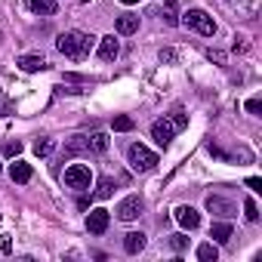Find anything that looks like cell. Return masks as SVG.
<instances>
[{"label": "cell", "instance_id": "d6986e66", "mask_svg": "<svg viewBox=\"0 0 262 262\" xmlns=\"http://www.w3.org/2000/svg\"><path fill=\"white\" fill-rule=\"evenodd\" d=\"M53 151H56V142H53L50 136H40V139L34 142V155H37V158H50Z\"/></svg>", "mask_w": 262, "mask_h": 262}, {"label": "cell", "instance_id": "836d02e7", "mask_svg": "<svg viewBox=\"0 0 262 262\" xmlns=\"http://www.w3.org/2000/svg\"><path fill=\"white\" fill-rule=\"evenodd\" d=\"M0 222H4V216H0Z\"/></svg>", "mask_w": 262, "mask_h": 262}, {"label": "cell", "instance_id": "3957f363", "mask_svg": "<svg viewBox=\"0 0 262 262\" xmlns=\"http://www.w3.org/2000/svg\"><path fill=\"white\" fill-rule=\"evenodd\" d=\"M179 22L188 25L191 31H198L201 37H213V34H216V22H213V16H207L204 10H188V13H182Z\"/></svg>", "mask_w": 262, "mask_h": 262}, {"label": "cell", "instance_id": "d4e9b609", "mask_svg": "<svg viewBox=\"0 0 262 262\" xmlns=\"http://www.w3.org/2000/svg\"><path fill=\"white\" fill-rule=\"evenodd\" d=\"M164 22H167V25H179V16H176V0H167V10H164Z\"/></svg>", "mask_w": 262, "mask_h": 262}, {"label": "cell", "instance_id": "5bb4252c", "mask_svg": "<svg viewBox=\"0 0 262 262\" xmlns=\"http://www.w3.org/2000/svg\"><path fill=\"white\" fill-rule=\"evenodd\" d=\"M114 28H117V34H123V37H129V34H136L139 31V16H117V22H114Z\"/></svg>", "mask_w": 262, "mask_h": 262}, {"label": "cell", "instance_id": "8992f818", "mask_svg": "<svg viewBox=\"0 0 262 262\" xmlns=\"http://www.w3.org/2000/svg\"><path fill=\"white\" fill-rule=\"evenodd\" d=\"M176 133H179V129L173 126V120H170V117H164V120H155V123H151V139H155L161 148H167V145L173 142V136H176Z\"/></svg>", "mask_w": 262, "mask_h": 262}, {"label": "cell", "instance_id": "5b68a950", "mask_svg": "<svg viewBox=\"0 0 262 262\" xmlns=\"http://www.w3.org/2000/svg\"><path fill=\"white\" fill-rule=\"evenodd\" d=\"M142 210H145V201H142L139 194H126V198L117 204L114 216H117L120 222H133V219H139V216H142Z\"/></svg>", "mask_w": 262, "mask_h": 262}, {"label": "cell", "instance_id": "e0dca14e", "mask_svg": "<svg viewBox=\"0 0 262 262\" xmlns=\"http://www.w3.org/2000/svg\"><path fill=\"white\" fill-rule=\"evenodd\" d=\"M108 145H111L108 133H93V136L86 139V148H90V151H96V155H105V151H108Z\"/></svg>", "mask_w": 262, "mask_h": 262}, {"label": "cell", "instance_id": "484cf974", "mask_svg": "<svg viewBox=\"0 0 262 262\" xmlns=\"http://www.w3.org/2000/svg\"><path fill=\"white\" fill-rule=\"evenodd\" d=\"M4 155H7V158H19V155H22V142H19V139H10V142L4 145Z\"/></svg>", "mask_w": 262, "mask_h": 262}, {"label": "cell", "instance_id": "8fae6325", "mask_svg": "<svg viewBox=\"0 0 262 262\" xmlns=\"http://www.w3.org/2000/svg\"><path fill=\"white\" fill-rule=\"evenodd\" d=\"M145 244H148L145 231H129V234H123V250H126L129 256H136V253H142V250H145Z\"/></svg>", "mask_w": 262, "mask_h": 262}, {"label": "cell", "instance_id": "52a82bcc", "mask_svg": "<svg viewBox=\"0 0 262 262\" xmlns=\"http://www.w3.org/2000/svg\"><path fill=\"white\" fill-rule=\"evenodd\" d=\"M207 210H210L213 216H219V219H231V216H237L234 201H228V198H222V194H210V198H207Z\"/></svg>", "mask_w": 262, "mask_h": 262}, {"label": "cell", "instance_id": "d6a6232c", "mask_svg": "<svg viewBox=\"0 0 262 262\" xmlns=\"http://www.w3.org/2000/svg\"><path fill=\"white\" fill-rule=\"evenodd\" d=\"M120 4H126V7H129V4H139V0H120Z\"/></svg>", "mask_w": 262, "mask_h": 262}, {"label": "cell", "instance_id": "4dcf8cb0", "mask_svg": "<svg viewBox=\"0 0 262 262\" xmlns=\"http://www.w3.org/2000/svg\"><path fill=\"white\" fill-rule=\"evenodd\" d=\"M247 188H253V191H262V179H259V176H250V179H247Z\"/></svg>", "mask_w": 262, "mask_h": 262}, {"label": "cell", "instance_id": "603a6c76", "mask_svg": "<svg viewBox=\"0 0 262 262\" xmlns=\"http://www.w3.org/2000/svg\"><path fill=\"white\" fill-rule=\"evenodd\" d=\"M158 59H161L164 65H176V62H179V50H173V47H164V50L158 53Z\"/></svg>", "mask_w": 262, "mask_h": 262}, {"label": "cell", "instance_id": "2e32d148", "mask_svg": "<svg viewBox=\"0 0 262 262\" xmlns=\"http://www.w3.org/2000/svg\"><path fill=\"white\" fill-rule=\"evenodd\" d=\"M210 237H213V244H228L231 241V222H213Z\"/></svg>", "mask_w": 262, "mask_h": 262}, {"label": "cell", "instance_id": "e575fe53", "mask_svg": "<svg viewBox=\"0 0 262 262\" xmlns=\"http://www.w3.org/2000/svg\"><path fill=\"white\" fill-rule=\"evenodd\" d=\"M0 170H4V167H0Z\"/></svg>", "mask_w": 262, "mask_h": 262}, {"label": "cell", "instance_id": "ba28073f", "mask_svg": "<svg viewBox=\"0 0 262 262\" xmlns=\"http://www.w3.org/2000/svg\"><path fill=\"white\" fill-rule=\"evenodd\" d=\"M108 222H111V213L105 207H96L86 213V231L90 234H105L108 231Z\"/></svg>", "mask_w": 262, "mask_h": 262}, {"label": "cell", "instance_id": "ac0fdd59", "mask_svg": "<svg viewBox=\"0 0 262 262\" xmlns=\"http://www.w3.org/2000/svg\"><path fill=\"white\" fill-rule=\"evenodd\" d=\"M114 188H117V182H114L111 176H102L99 185H96V198H99V201H108V198L114 194Z\"/></svg>", "mask_w": 262, "mask_h": 262}, {"label": "cell", "instance_id": "7402d4cb", "mask_svg": "<svg viewBox=\"0 0 262 262\" xmlns=\"http://www.w3.org/2000/svg\"><path fill=\"white\" fill-rule=\"evenodd\" d=\"M111 126H114V133H129L136 123H133V117H126V114H117L114 120H111Z\"/></svg>", "mask_w": 262, "mask_h": 262}, {"label": "cell", "instance_id": "7c38bea8", "mask_svg": "<svg viewBox=\"0 0 262 262\" xmlns=\"http://www.w3.org/2000/svg\"><path fill=\"white\" fill-rule=\"evenodd\" d=\"M25 7H28L34 16H56V13H59V4H56V0H25Z\"/></svg>", "mask_w": 262, "mask_h": 262}, {"label": "cell", "instance_id": "6da1fadb", "mask_svg": "<svg viewBox=\"0 0 262 262\" xmlns=\"http://www.w3.org/2000/svg\"><path fill=\"white\" fill-rule=\"evenodd\" d=\"M93 43H96L93 34H83V31H65V34H59L56 50H59L62 56H68V59H86L90 50H93Z\"/></svg>", "mask_w": 262, "mask_h": 262}, {"label": "cell", "instance_id": "4316f807", "mask_svg": "<svg viewBox=\"0 0 262 262\" xmlns=\"http://www.w3.org/2000/svg\"><path fill=\"white\" fill-rule=\"evenodd\" d=\"M170 247H173L176 253H182V250L188 247V237H185V234H170Z\"/></svg>", "mask_w": 262, "mask_h": 262}, {"label": "cell", "instance_id": "9c48e42d", "mask_svg": "<svg viewBox=\"0 0 262 262\" xmlns=\"http://www.w3.org/2000/svg\"><path fill=\"white\" fill-rule=\"evenodd\" d=\"M176 222L182 225V228H188V231H194L198 225H201V213L194 210V207H188V204H182V207H176Z\"/></svg>", "mask_w": 262, "mask_h": 262}, {"label": "cell", "instance_id": "f546056e", "mask_svg": "<svg viewBox=\"0 0 262 262\" xmlns=\"http://www.w3.org/2000/svg\"><path fill=\"white\" fill-rule=\"evenodd\" d=\"M170 120H173V126H176V129H185V126H188V117H185V114H179V111H176Z\"/></svg>", "mask_w": 262, "mask_h": 262}, {"label": "cell", "instance_id": "83f0119b", "mask_svg": "<svg viewBox=\"0 0 262 262\" xmlns=\"http://www.w3.org/2000/svg\"><path fill=\"white\" fill-rule=\"evenodd\" d=\"M207 59L216 62V65H225V62H228V56H225L222 50H207Z\"/></svg>", "mask_w": 262, "mask_h": 262}, {"label": "cell", "instance_id": "cb8c5ba5", "mask_svg": "<svg viewBox=\"0 0 262 262\" xmlns=\"http://www.w3.org/2000/svg\"><path fill=\"white\" fill-rule=\"evenodd\" d=\"M244 216H247L250 222H259V207H256V201H253V198H247V201H244Z\"/></svg>", "mask_w": 262, "mask_h": 262}, {"label": "cell", "instance_id": "7a4b0ae2", "mask_svg": "<svg viewBox=\"0 0 262 262\" xmlns=\"http://www.w3.org/2000/svg\"><path fill=\"white\" fill-rule=\"evenodd\" d=\"M126 161H129V167H133L136 173H148V170L158 167V155L151 148L139 145V142H133V145L126 148Z\"/></svg>", "mask_w": 262, "mask_h": 262}, {"label": "cell", "instance_id": "9a60e30c", "mask_svg": "<svg viewBox=\"0 0 262 262\" xmlns=\"http://www.w3.org/2000/svg\"><path fill=\"white\" fill-rule=\"evenodd\" d=\"M31 176H34V170H31V164H25V161H16V164L10 167V179L19 182V185L31 182Z\"/></svg>", "mask_w": 262, "mask_h": 262}, {"label": "cell", "instance_id": "ffe728a7", "mask_svg": "<svg viewBox=\"0 0 262 262\" xmlns=\"http://www.w3.org/2000/svg\"><path fill=\"white\" fill-rule=\"evenodd\" d=\"M198 259H201V262H216V259H219V247H216L213 241H210V244H201V247H198Z\"/></svg>", "mask_w": 262, "mask_h": 262}, {"label": "cell", "instance_id": "277c9868", "mask_svg": "<svg viewBox=\"0 0 262 262\" xmlns=\"http://www.w3.org/2000/svg\"><path fill=\"white\" fill-rule=\"evenodd\" d=\"M65 185L74 188V191H90V185H93V170H90L86 164H71V167L65 170Z\"/></svg>", "mask_w": 262, "mask_h": 262}, {"label": "cell", "instance_id": "f1b7e54d", "mask_svg": "<svg viewBox=\"0 0 262 262\" xmlns=\"http://www.w3.org/2000/svg\"><path fill=\"white\" fill-rule=\"evenodd\" d=\"M247 111H250V114H259V111H262V99H259V96L247 99Z\"/></svg>", "mask_w": 262, "mask_h": 262}, {"label": "cell", "instance_id": "44dd1931", "mask_svg": "<svg viewBox=\"0 0 262 262\" xmlns=\"http://www.w3.org/2000/svg\"><path fill=\"white\" fill-rule=\"evenodd\" d=\"M80 151H86V136H74L68 145H65V158H74V155H80Z\"/></svg>", "mask_w": 262, "mask_h": 262}, {"label": "cell", "instance_id": "30bf717a", "mask_svg": "<svg viewBox=\"0 0 262 262\" xmlns=\"http://www.w3.org/2000/svg\"><path fill=\"white\" fill-rule=\"evenodd\" d=\"M117 56H120V40H117L114 34L99 37V59H102V62H114Z\"/></svg>", "mask_w": 262, "mask_h": 262}, {"label": "cell", "instance_id": "1f68e13d", "mask_svg": "<svg viewBox=\"0 0 262 262\" xmlns=\"http://www.w3.org/2000/svg\"><path fill=\"white\" fill-rule=\"evenodd\" d=\"M0 253H13V241L10 237H0Z\"/></svg>", "mask_w": 262, "mask_h": 262}, {"label": "cell", "instance_id": "4fadbf2b", "mask_svg": "<svg viewBox=\"0 0 262 262\" xmlns=\"http://www.w3.org/2000/svg\"><path fill=\"white\" fill-rule=\"evenodd\" d=\"M22 71H28V74H34V71H43L47 68V59L43 56H37V53H28V56H19V62H16Z\"/></svg>", "mask_w": 262, "mask_h": 262}]
</instances>
